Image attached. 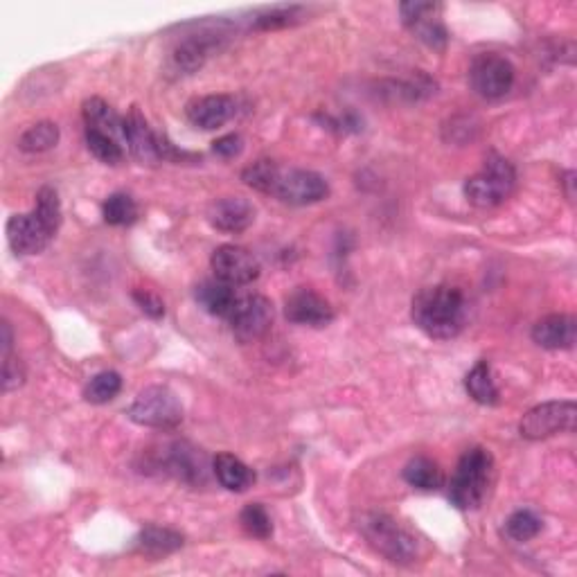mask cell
Masks as SVG:
<instances>
[{
    "mask_svg": "<svg viewBox=\"0 0 577 577\" xmlns=\"http://www.w3.org/2000/svg\"><path fill=\"white\" fill-rule=\"evenodd\" d=\"M413 323L431 339H454L467 321L465 294L449 284L426 287L413 298Z\"/></svg>",
    "mask_w": 577,
    "mask_h": 577,
    "instance_id": "1",
    "label": "cell"
},
{
    "mask_svg": "<svg viewBox=\"0 0 577 577\" xmlns=\"http://www.w3.org/2000/svg\"><path fill=\"white\" fill-rule=\"evenodd\" d=\"M494 481V458L487 449L474 447L458 460L449 485V501L458 510H476L485 501Z\"/></svg>",
    "mask_w": 577,
    "mask_h": 577,
    "instance_id": "2",
    "label": "cell"
},
{
    "mask_svg": "<svg viewBox=\"0 0 577 577\" xmlns=\"http://www.w3.org/2000/svg\"><path fill=\"white\" fill-rule=\"evenodd\" d=\"M361 535L368 544L393 564H413L417 559V541L395 519L381 512L363 514L359 521Z\"/></svg>",
    "mask_w": 577,
    "mask_h": 577,
    "instance_id": "3",
    "label": "cell"
},
{
    "mask_svg": "<svg viewBox=\"0 0 577 577\" xmlns=\"http://www.w3.org/2000/svg\"><path fill=\"white\" fill-rule=\"evenodd\" d=\"M517 185V172L508 158L490 154L483 170L465 183V197L476 208H496L510 197Z\"/></svg>",
    "mask_w": 577,
    "mask_h": 577,
    "instance_id": "4",
    "label": "cell"
},
{
    "mask_svg": "<svg viewBox=\"0 0 577 577\" xmlns=\"http://www.w3.org/2000/svg\"><path fill=\"white\" fill-rule=\"evenodd\" d=\"M127 415L147 429H174L183 422V404L167 386H149L133 399Z\"/></svg>",
    "mask_w": 577,
    "mask_h": 577,
    "instance_id": "5",
    "label": "cell"
},
{
    "mask_svg": "<svg viewBox=\"0 0 577 577\" xmlns=\"http://www.w3.org/2000/svg\"><path fill=\"white\" fill-rule=\"evenodd\" d=\"M577 420V406L571 399L566 402H546L523 415L519 424L521 436L526 440H544L562 431H573Z\"/></svg>",
    "mask_w": 577,
    "mask_h": 577,
    "instance_id": "6",
    "label": "cell"
},
{
    "mask_svg": "<svg viewBox=\"0 0 577 577\" xmlns=\"http://www.w3.org/2000/svg\"><path fill=\"white\" fill-rule=\"evenodd\" d=\"M469 84L485 100H499L508 95L514 86V66L508 59L494 52H485L472 61Z\"/></svg>",
    "mask_w": 577,
    "mask_h": 577,
    "instance_id": "7",
    "label": "cell"
},
{
    "mask_svg": "<svg viewBox=\"0 0 577 577\" xmlns=\"http://www.w3.org/2000/svg\"><path fill=\"white\" fill-rule=\"evenodd\" d=\"M230 330L242 343L262 339L273 325V305L269 298L260 294H248L237 298V305L228 316Z\"/></svg>",
    "mask_w": 577,
    "mask_h": 577,
    "instance_id": "8",
    "label": "cell"
},
{
    "mask_svg": "<svg viewBox=\"0 0 577 577\" xmlns=\"http://www.w3.org/2000/svg\"><path fill=\"white\" fill-rule=\"evenodd\" d=\"M273 194L289 206H314L327 199L330 185L321 174L309 170H280Z\"/></svg>",
    "mask_w": 577,
    "mask_h": 577,
    "instance_id": "9",
    "label": "cell"
},
{
    "mask_svg": "<svg viewBox=\"0 0 577 577\" xmlns=\"http://www.w3.org/2000/svg\"><path fill=\"white\" fill-rule=\"evenodd\" d=\"M210 266L215 271V278L230 284V287H242V284H251L260 278V260L246 251L242 246H219L210 257Z\"/></svg>",
    "mask_w": 577,
    "mask_h": 577,
    "instance_id": "10",
    "label": "cell"
},
{
    "mask_svg": "<svg viewBox=\"0 0 577 577\" xmlns=\"http://www.w3.org/2000/svg\"><path fill=\"white\" fill-rule=\"evenodd\" d=\"M402 12V21L408 30L415 34V39H420L424 46L433 50H445L449 34L447 28L438 19L440 5L436 3H402L399 5Z\"/></svg>",
    "mask_w": 577,
    "mask_h": 577,
    "instance_id": "11",
    "label": "cell"
},
{
    "mask_svg": "<svg viewBox=\"0 0 577 577\" xmlns=\"http://www.w3.org/2000/svg\"><path fill=\"white\" fill-rule=\"evenodd\" d=\"M284 316L296 325L325 327L334 321V309L330 300H325L314 289L300 287L284 303Z\"/></svg>",
    "mask_w": 577,
    "mask_h": 577,
    "instance_id": "12",
    "label": "cell"
},
{
    "mask_svg": "<svg viewBox=\"0 0 577 577\" xmlns=\"http://www.w3.org/2000/svg\"><path fill=\"white\" fill-rule=\"evenodd\" d=\"M55 233H50L46 224L30 212V215H14L7 221V242L12 251L19 255H37L50 244Z\"/></svg>",
    "mask_w": 577,
    "mask_h": 577,
    "instance_id": "13",
    "label": "cell"
},
{
    "mask_svg": "<svg viewBox=\"0 0 577 577\" xmlns=\"http://www.w3.org/2000/svg\"><path fill=\"white\" fill-rule=\"evenodd\" d=\"M124 140H127L129 152L136 161L147 165L161 161V156H158V136L149 129V122L140 113L138 106H133L127 118H124Z\"/></svg>",
    "mask_w": 577,
    "mask_h": 577,
    "instance_id": "14",
    "label": "cell"
},
{
    "mask_svg": "<svg viewBox=\"0 0 577 577\" xmlns=\"http://www.w3.org/2000/svg\"><path fill=\"white\" fill-rule=\"evenodd\" d=\"M221 39L224 34L219 32H201L192 34V37L183 39L176 50L172 52V64L176 70H183V73H194V70L206 64V59L215 55L221 48Z\"/></svg>",
    "mask_w": 577,
    "mask_h": 577,
    "instance_id": "15",
    "label": "cell"
},
{
    "mask_svg": "<svg viewBox=\"0 0 577 577\" xmlns=\"http://www.w3.org/2000/svg\"><path fill=\"white\" fill-rule=\"evenodd\" d=\"M208 221L221 233H242L255 221V206L242 197L219 199L210 206Z\"/></svg>",
    "mask_w": 577,
    "mask_h": 577,
    "instance_id": "16",
    "label": "cell"
},
{
    "mask_svg": "<svg viewBox=\"0 0 577 577\" xmlns=\"http://www.w3.org/2000/svg\"><path fill=\"white\" fill-rule=\"evenodd\" d=\"M235 100L228 95H206L188 104V120L203 131L224 127L235 115Z\"/></svg>",
    "mask_w": 577,
    "mask_h": 577,
    "instance_id": "17",
    "label": "cell"
},
{
    "mask_svg": "<svg viewBox=\"0 0 577 577\" xmlns=\"http://www.w3.org/2000/svg\"><path fill=\"white\" fill-rule=\"evenodd\" d=\"M577 336V321L568 314H550L532 327V341L546 350L573 348Z\"/></svg>",
    "mask_w": 577,
    "mask_h": 577,
    "instance_id": "18",
    "label": "cell"
},
{
    "mask_svg": "<svg viewBox=\"0 0 577 577\" xmlns=\"http://www.w3.org/2000/svg\"><path fill=\"white\" fill-rule=\"evenodd\" d=\"M165 467H167V472L190 485L203 483L208 474L206 458H203V454H199V449L185 445V442H181V445H174L170 449V454L165 456Z\"/></svg>",
    "mask_w": 577,
    "mask_h": 577,
    "instance_id": "19",
    "label": "cell"
},
{
    "mask_svg": "<svg viewBox=\"0 0 577 577\" xmlns=\"http://www.w3.org/2000/svg\"><path fill=\"white\" fill-rule=\"evenodd\" d=\"M84 122L86 129L106 133V136L127 145V140H124V118H120V115L113 111V106L104 102L102 97H91V100L84 102Z\"/></svg>",
    "mask_w": 577,
    "mask_h": 577,
    "instance_id": "20",
    "label": "cell"
},
{
    "mask_svg": "<svg viewBox=\"0 0 577 577\" xmlns=\"http://www.w3.org/2000/svg\"><path fill=\"white\" fill-rule=\"evenodd\" d=\"M194 298H197V303L206 309L208 314L228 318L235 309L239 296L235 294V287H230L226 282L206 280L194 291Z\"/></svg>",
    "mask_w": 577,
    "mask_h": 577,
    "instance_id": "21",
    "label": "cell"
},
{
    "mask_svg": "<svg viewBox=\"0 0 577 577\" xmlns=\"http://www.w3.org/2000/svg\"><path fill=\"white\" fill-rule=\"evenodd\" d=\"M212 472H215L221 487L228 492H246L255 483V472L233 454H219L212 460Z\"/></svg>",
    "mask_w": 577,
    "mask_h": 577,
    "instance_id": "22",
    "label": "cell"
},
{
    "mask_svg": "<svg viewBox=\"0 0 577 577\" xmlns=\"http://www.w3.org/2000/svg\"><path fill=\"white\" fill-rule=\"evenodd\" d=\"M183 546V535L172 528L147 526L136 539V550L149 557H165Z\"/></svg>",
    "mask_w": 577,
    "mask_h": 577,
    "instance_id": "23",
    "label": "cell"
},
{
    "mask_svg": "<svg viewBox=\"0 0 577 577\" xmlns=\"http://www.w3.org/2000/svg\"><path fill=\"white\" fill-rule=\"evenodd\" d=\"M465 388L469 397H472L478 404H483V406L499 404V388H496L494 384L492 368L487 361H478L476 366L469 370V375L465 377Z\"/></svg>",
    "mask_w": 577,
    "mask_h": 577,
    "instance_id": "24",
    "label": "cell"
},
{
    "mask_svg": "<svg viewBox=\"0 0 577 577\" xmlns=\"http://www.w3.org/2000/svg\"><path fill=\"white\" fill-rule=\"evenodd\" d=\"M402 476L408 485L417 487V490H424V492L438 490V487H442V481H445L438 463H433V460L424 456L408 460Z\"/></svg>",
    "mask_w": 577,
    "mask_h": 577,
    "instance_id": "25",
    "label": "cell"
},
{
    "mask_svg": "<svg viewBox=\"0 0 577 577\" xmlns=\"http://www.w3.org/2000/svg\"><path fill=\"white\" fill-rule=\"evenodd\" d=\"M59 142V127L55 122H39L30 127L19 138V149L28 154H41L48 152Z\"/></svg>",
    "mask_w": 577,
    "mask_h": 577,
    "instance_id": "26",
    "label": "cell"
},
{
    "mask_svg": "<svg viewBox=\"0 0 577 577\" xmlns=\"http://www.w3.org/2000/svg\"><path fill=\"white\" fill-rule=\"evenodd\" d=\"M104 221L111 226H131L138 219V203L124 192H115L102 206Z\"/></svg>",
    "mask_w": 577,
    "mask_h": 577,
    "instance_id": "27",
    "label": "cell"
},
{
    "mask_svg": "<svg viewBox=\"0 0 577 577\" xmlns=\"http://www.w3.org/2000/svg\"><path fill=\"white\" fill-rule=\"evenodd\" d=\"M120 390H122V377L118 375V372L106 370L88 381L84 388V397H86V402H91V404H106L118 397Z\"/></svg>",
    "mask_w": 577,
    "mask_h": 577,
    "instance_id": "28",
    "label": "cell"
},
{
    "mask_svg": "<svg viewBox=\"0 0 577 577\" xmlns=\"http://www.w3.org/2000/svg\"><path fill=\"white\" fill-rule=\"evenodd\" d=\"M86 145L97 161L106 165H118L124 161V145L120 140L106 136V133L86 129Z\"/></svg>",
    "mask_w": 577,
    "mask_h": 577,
    "instance_id": "29",
    "label": "cell"
},
{
    "mask_svg": "<svg viewBox=\"0 0 577 577\" xmlns=\"http://www.w3.org/2000/svg\"><path fill=\"white\" fill-rule=\"evenodd\" d=\"M278 176H280V167L275 165L273 161H257L242 172V181L246 185H251V188L257 192L273 194Z\"/></svg>",
    "mask_w": 577,
    "mask_h": 577,
    "instance_id": "30",
    "label": "cell"
},
{
    "mask_svg": "<svg viewBox=\"0 0 577 577\" xmlns=\"http://www.w3.org/2000/svg\"><path fill=\"white\" fill-rule=\"evenodd\" d=\"M505 532L514 541H530L541 532V519L532 510H517L505 521Z\"/></svg>",
    "mask_w": 577,
    "mask_h": 577,
    "instance_id": "31",
    "label": "cell"
},
{
    "mask_svg": "<svg viewBox=\"0 0 577 577\" xmlns=\"http://www.w3.org/2000/svg\"><path fill=\"white\" fill-rule=\"evenodd\" d=\"M34 215H37L50 233H57L61 226V201L59 194L52 188H41L37 194V206H34Z\"/></svg>",
    "mask_w": 577,
    "mask_h": 577,
    "instance_id": "32",
    "label": "cell"
},
{
    "mask_svg": "<svg viewBox=\"0 0 577 577\" xmlns=\"http://www.w3.org/2000/svg\"><path fill=\"white\" fill-rule=\"evenodd\" d=\"M239 521H242L244 530L251 537L269 539L273 535V523H271L269 512H266L264 505H260V503L246 505V508L242 510V514H239Z\"/></svg>",
    "mask_w": 577,
    "mask_h": 577,
    "instance_id": "33",
    "label": "cell"
},
{
    "mask_svg": "<svg viewBox=\"0 0 577 577\" xmlns=\"http://www.w3.org/2000/svg\"><path fill=\"white\" fill-rule=\"evenodd\" d=\"M300 14H303V7H275V10L257 16L255 28L260 30L287 28V25H294L300 19Z\"/></svg>",
    "mask_w": 577,
    "mask_h": 577,
    "instance_id": "34",
    "label": "cell"
},
{
    "mask_svg": "<svg viewBox=\"0 0 577 577\" xmlns=\"http://www.w3.org/2000/svg\"><path fill=\"white\" fill-rule=\"evenodd\" d=\"M25 381V366L19 357L14 354H7L3 357V390L5 393H12V390H19Z\"/></svg>",
    "mask_w": 577,
    "mask_h": 577,
    "instance_id": "35",
    "label": "cell"
},
{
    "mask_svg": "<svg viewBox=\"0 0 577 577\" xmlns=\"http://www.w3.org/2000/svg\"><path fill=\"white\" fill-rule=\"evenodd\" d=\"M133 300H136V305L149 318H163L165 316V303L156 294H152V291L136 289V291H133Z\"/></svg>",
    "mask_w": 577,
    "mask_h": 577,
    "instance_id": "36",
    "label": "cell"
},
{
    "mask_svg": "<svg viewBox=\"0 0 577 577\" xmlns=\"http://www.w3.org/2000/svg\"><path fill=\"white\" fill-rule=\"evenodd\" d=\"M212 149H215V154L221 158H235L242 154L244 140L242 136H237V133H228V136L212 142Z\"/></svg>",
    "mask_w": 577,
    "mask_h": 577,
    "instance_id": "37",
    "label": "cell"
},
{
    "mask_svg": "<svg viewBox=\"0 0 577 577\" xmlns=\"http://www.w3.org/2000/svg\"><path fill=\"white\" fill-rule=\"evenodd\" d=\"M0 330H3V357H7V354H12V341H14L12 327L7 321H3V325H0Z\"/></svg>",
    "mask_w": 577,
    "mask_h": 577,
    "instance_id": "38",
    "label": "cell"
}]
</instances>
